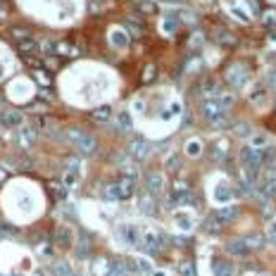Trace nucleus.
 Masks as SVG:
<instances>
[{"instance_id": "nucleus-1", "label": "nucleus", "mask_w": 276, "mask_h": 276, "mask_svg": "<svg viewBox=\"0 0 276 276\" xmlns=\"http://www.w3.org/2000/svg\"><path fill=\"white\" fill-rule=\"evenodd\" d=\"M133 193H136V181L122 176L114 184L105 186V193L103 195H105V200H129V198H133Z\"/></svg>"}, {"instance_id": "nucleus-2", "label": "nucleus", "mask_w": 276, "mask_h": 276, "mask_svg": "<svg viewBox=\"0 0 276 276\" xmlns=\"http://www.w3.org/2000/svg\"><path fill=\"white\" fill-rule=\"evenodd\" d=\"M67 138L79 152L84 155H91L95 150V138H93L88 131H81V129H67Z\"/></svg>"}, {"instance_id": "nucleus-3", "label": "nucleus", "mask_w": 276, "mask_h": 276, "mask_svg": "<svg viewBox=\"0 0 276 276\" xmlns=\"http://www.w3.org/2000/svg\"><path fill=\"white\" fill-rule=\"evenodd\" d=\"M127 155H129L133 162H143L148 155H150V143H148L146 138H133L127 148Z\"/></svg>"}, {"instance_id": "nucleus-4", "label": "nucleus", "mask_w": 276, "mask_h": 276, "mask_svg": "<svg viewBox=\"0 0 276 276\" xmlns=\"http://www.w3.org/2000/svg\"><path fill=\"white\" fill-rule=\"evenodd\" d=\"M36 138H38L36 127H29V124H21L17 129V133H15V143L19 148H31L36 143Z\"/></svg>"}, {"instance_id": "nucleus-5", "label": "nucleus", "mask_w": 276, "mask_h": 276, "mask_svg": "<svg viewBox=\"0 0 276 276\" xmlns=\"http://www.w3.org/2000/svg\"><path fill=\"white\" fill-rule=\"evenodd\" d=\"M240 165L245 169H257L262 165V150H255L250 146L240 148Z\"/></svg>"}, {"instance_id": "nucleus-6", "label": "nucleus", "mask_w": 276, "mask_h": 276, "mask_svg": "<svg viewBox=\"0 0 276 276\" xmlns=\"http://www.w3.org/2000/svg\"><path fill=\"white\" fill-rule=\"evenodd\" d=\"M138 248L143 250V253H157L160 248H162V236L160 234H155V231H146L141 240H138Z\"/></svg>"}, {"instance_id": "nucleus-7", "label": "nucleus", "mask_w": 276, "mask_h": 276, "mask_svg": "<svg viewBox=\"0 0 276 276\" xmlns=\"http://www.w3.org/2000/svg\"><path fill=\"white\" fill-rule=\"evenodd\" d=\"M0 124L7 129H19L24 124V114L19 110H2L0 112Z\"/></svg>"}, {"instance_id": "nucleus-8", "label": "nucleus", "mask_w": 276, "mask_h": 276, "mask_svg": "<svg viewBox=\"0 0 276 276\" xmlns=\"http://www.w3.org/2000/svg\"><path fill=\"white\" fill-rule=\"evenodd\" d=\"M55 245L57 248H62V250H67V248H72V243H74V234H72V229L69 226H57L55 229Z\"/></svg>"}, {"instance_id": "nucleus-9", "label": "nucleus", "mask_w": 276, "mask_h": 276, "mask_svg": "<svg viewBox=\"0 0 276 276\" xmlns=\"http://www.w3.org/2000/svg\"><path fill=\"white\" fill-rule=\"evenodd\" d=\"M143 181H146V188L150 195H157V193H162V188H165V181H162V174H160V171H148Z\"/></svg>"}, {"instance_id": "nucleus-10", "label": "nucleus", "mask_w": 276, "mask_h": 276, "mask_svg": "<svg viewBox=\"0 0 276 276\" xmlns=\"http://www.w3.org/2000/svg\"><path fill=\"white\" fill-rule=\"evenodd\" d=\"M245 79H248V72H245V67L243 64H234V67H229V72H226V81L231 84V86H243L245 84Z\"/></svg>"}, {"instance_id": "nucleus-11", "label": "nucleus", "mask_w": 276, "mask_h": 276, "mask_svg": "<svg viewBox=\"0 0 276 276\" xmlns=\"http://www.w3.org/2000/svg\"><path fill=\"white\" fill-rule=\"evenodd\" d=\"M219 93H221V84L217 79H205L203 84H200V95H203L205 100H214Z\"/></svg>"}, {"instance_id": "nucleus-12", "label": "nucleus", "mask_w": 276, "mask_h": 276, "mask_svg": "<svg viewBox=\"0 0 276 276\" xmlns=\"http://www.w3.org/2000/svg\"><path fill=\"white\" fill-rule=\"evenodd\" d=\"M119 236L124 243H129V245H138V240H141V231L133 226V224H124V226H119Z\"/></svg>"}, {"instance_id": "nucleus-13", "label": "nucleus", "mask_w": 276, "mask_h": 276, "mask_svg": "<svg viewBox=\"0 0 276 276\" xmlns=\"http://www.w3.org/2000/svg\"><path fill=\"white\" fill-rule=\"evenodd\" d=\"M226 253L229 255H236V257H245L250 250H248V245H245L243 238H231V240H226Z\"/></svg>"}, {"instance_id": "nucleus-14", "label": "nucleus", "mask_w": 276, "mask_h": 276, "mask_svg": "<svg viewBox=\"0 0 276 276\" xmlns=\"http://www.w3.org/2000/svg\"><path fill=\"white\" fill-rule=\"evenodd\" d=\"M91 119L95 122V124H107V122L112 119V107H110V105L95 107V110L91 112Z\"/></svg>"}, {"instance_id": "nucleus-15", "label": "nucleus", "mask_w": 276, "mask_h": 276, "mask_svg": "<svg viewBox=\"0 0 276 276\" xmlns=\"http://www.w3.org/2000/svg\"><path fill=\"white\" fill-rule=\"evenodd\" d=\"M48 191H50V195L55 198V200H64L67 198V186L62 184V181H48Z\"/></svg>"}, {"instance_id": "nucleus-16", "label": "nucleus", "mask_w": 276, "mask_h": 276, "mask_svg": "<svg viewBox=\"0 0 276 276\" xmlns=\"http://www.w3.org/2000/svg\"><path fill=\"white\" fill-rule=\"evenodd\" d=\"M212 272H214V276H234V267L226 259H214L212 262Z\"/></svg>"}, {"instance_id": "nucleus-17", "label": "nucleus", "mask_w": 276, "mask_h": 276, "mask_svg": "<svg viewBox=\"0 0 276 276\" xmlns=\"http://www.w3.org/2000/svg\"><path fill=\"white\" fill-rule=\"evenodd\" d=\"M138 207H141V212H146V214H152V212H155V195H150V193H143V195L138 198Z\"/></svg>"}, {"instance_id": "nucleus-18", "label": "nucleus", "mask_w": 276, "mask_h": 276, "mask_svg": "<svg viewBox=\"0 0 276 276\" xmlns=\"http://www.w3.org/2000/svg\"><path fill=\"white\" fill-rule=\"evenodd\" d=\"M38 48V43L34 41V38H24V41H17V50L21 53V55L31 57V53Z\"/></svg>"}, {"instance_id": "nucleus-19", "label": "nucleus", "mask_w": 276, "mask_h": 276, "mask_svg": "<svg viewBox=\"0 0 276 276\" xmlns=\"http://www.w3.org/2000/svg\"><path fill=\"white\" fill-rule=\"evenodd\" d=\"M236 217V207H224V210H217V214H214V219L219 221V224H226V221H231Z\"/></svg>"}, {"instance_id": "nucleus-20", "label": "nucleus", "mask_w": 276, "mask_h": 276, "mask_svg": "<svg viewBox=\"0 0 276 276\" xmlns=\"http://www.w3.org/2000/svg\"><path fill=\"white\" fill-rule=\"evenodd\" d=\"M34 79H36L41 86H50L53 84V76H50V72H45V69H34Z\"/></svg>"}, {"instance_id": "nucleus-21", "label": "nucleus", "mask_w": 276, "mask_h": 276, "mask_svg": "<svg viewBox=\"0 0 276 276\" xmlns=\"http://www.w3.org/2000/svg\"><path fill=\"white\" fill-rule=\"evenodd\" d=\"M245 245H248V250H257V248H262V243H264V238L259 236V234H250V236H245Z\"/></svg>"}, {"instance_id": "nucleus-22", "label": "nucleus", "mask_w": 276, "mask_h": 276, "mask_svg": "<svg viewBox=\"0 0 276 276\" xmlns=\"http://www.w3.org/2000/svg\"><path fill=\"white\" fill-rule=\"evenodd\" d=\"M88 250H91V240H88V236H81L79 245H76V255L79 257H88Z\"/></svg>"}, {"instance_id": "nucleus-23", "label": "nucleus", "mask_w": 276, "mask_h": 276, "mask_svg": "<svg viewBox=\"0 0 276 276\" xmlns=\"http://www.w3.org/2000/svg\"><path fill=\"white\" fill-rule=\"evenodd\" d=\"M179 167H181V160H179V155H171V157L167 160L165 169L169 171V174H176V171H179Z\"/></svg>"}, {"instance_id": "nucleus-24", "label": "nucleus", "mask_w": 276, "mask_h": 276, "mask_svg": "<svg viewBox=\"0 0 276 276\" xmlns=\"http://www.w3.org/2000/svg\"><path fill=\"white\" fill-rule=\"evenodd\" d=\"M10 34H12V38H17V41L31 38V34H29V29H26V26H12V29H10Z\"/></svg>"}, {"instance_id": "nucleus-25", "label": "nucleus", "mask_w": 276, "mask_h": 276, "mask_svg": "<svg viewBox=\"0 0 276 276\" xmlns=\"http://www.w3.org/2000/svg\"><path fill=\"white\" fill-rule=\"evenodd\" d=\"M93 269H95V274H98V276H107V274H110V264H107L105 259H98Z\"/></svg>"}, {"instance_id": "nucleus-26", "label": "nucleus", "mask_w": 276, "mask_h": 276, "mask_svg": "<svg viewBox=\"0 0 276 276\" xmlns=\"http://www.w3.org/2000/svg\"><path fill=\"white\" fill-rule=\"evenodd\" d=\"M117 122H119V129H124V131L131 129V117H129V112H122V114L117 117Z\"/></svg>"}, {"instance_id": "nucleus-27", "label": "nucleus", "mask_w": 276, "mask_h": 276, "mask_svg": "<svg viewBox=\"0 0 276 276\" xmlns=\"http://www.w3.org/2000/svg\"><path fill=\"white\" fill-rule=\"evenodd\" d=\"M76 181H79V171H67V169H64V179H62V184H64V186H74Z\"/></svg>"}, {"instance_id": "nucleus-28", "label": "nucleus", "mask_w": 276, "mask_h": 276, "mask_svg": "<svg viewBox=\"0 0 276 276\" xmlns=\"http://www.w3.org/2000/svg\"><path fill=\"white\" fill-rule=\"evenodd\" d=\"M53 272H55V276H72V272H69V267H67L64 262H57L55 267H53Z\"/></svg>"}, {"instance_id": "nucleus-29", "label": "nucleus", "mask_w": 276, "mask_h": 276, "mask_svg": "<svg viewBox=\"0 0 276 276\" xmlns=\"http://www.w3.org/2000/svg\"><path fill=\"white\" fill-rule=\"evenodd\" d=\"M179 272H181V276H195V267H193V262H184L179 267Z\"/></svg>"}, {"instance_id": "nucleus-30", "label": "nucleus", "mask_w": 276, "mask_h": 276, "mask_svg": "<svg viewBox=\"0 0 276 276\" xmlns=\"http://www.w3.org/2000/svg\"><path fill=\"white\" fill-rule=\"evenodd\" d=\"M264 146H267V138H264V136H253V141H250V148H255V150H262Z\"/></svg>"}, {"instance_id": "nucleus-31", "label": "nucleus", "mask_w": 276, "mask_h": 276, "mask_svg": "<svg viewBox=\"0 0 276 276\" xmlns=\"http://www.w3.org/2000/svg\"><path fill=\"white\" fill-rule=\"evenodd\" d=\"M200 150H203V146H200V143H195V141H191V143L186 146V152H188V155H193V157H195V155H200Z\"/></svg>"}, {"instance_id": "nucleus-32", "label": "nucleus", "mask_w": 276, "mask_h": 276, "mask_svg": "<svg viewBox=\"0 0 276 276\" xmlns=\"http://www.w3.org/2000/svg\"><path fill=\"white\" fill-rule=\"evenodd\" d=\"M79 157H67V162H64V167H67V171H79Z\"/></svg>"}, {"instance_id": "nucleus-33", "label": "nucleus", "mask_w": 276, "mask_h": 276, "mask_svg": "<svg viewBox=\"0 0 276 276\" xmlns=\"http://www.w3.org/2000/svg\"><path fill=\"white\" fill-rule=\"evenodd\" d=\"M112 41H114L117 45H127V36H124V34H119V31H117V34H112Z\"/></svg>"}, {"instance_id": "nucleus-34", "label": "nucleus", "mask_w": 276, "mask_h": 276, "mask_svg": "<svg viewBox=\"0 0 276 276\" xmlns=\"http://www.w3.org/2000/svg\"><path fill=\"white\" fill-rule=\"evenodd\" d=\"M269 240H272V243H276V219L269 224Z\"/></svg>"}, {"instance_id": "nucleus-35", "label": "nucleus", "mask_w": 276, "mask_h": 276, "mask_svg": "<svg viewBox=\"0 0 276 276\" xmlns=\"http://www.w3.org/2000/svg\"><path fill=\"white\" fill-rule=\"evenodd\" d=\"M138 10H143V12H155V5H150V2H138Z\"/></svg>"}, {"instance_id": "nucleus-36", "label": "nucleus", "mask_w": 276, "mask_h": 276, "mask_svg": "<svg viewBox=\"0 0 276 276\" xmlns=\"http://www.w3.org/2000/svg\"><path fill=\"white\" fill-rule=\"evenodd\" d=\"M234 131H238V133H243V136H248V133H250L248 124H238V127H234Z\"/></svg>"}, {"instance_id": "nucleus-37", "label": "nucleus", "mask_w": 276, "mask_h": 276, "mask_svg": "<svg viewBox=\"0 0 276 276\" xmlns=\"http://www.w3.org/2000/svg\"><path fill=\"white\" fill-rule=\"evenodd\" d=\"M5 179H7V171H5V169L0 167V181H5Z\"/></svg>"}, {"instance_id": "nucleus-38", "label": "nucleus", "mask_w": 276, "mask_h": 276, "mask_svg": "<svg viewBox=\"0 0 276 276\" xmlns=\"http://www.w3.org/2000/svg\"><path fill=\"white\" fill-rule=\"evenodd\" d=\"M272 86H274V88H276V72L272 74Z\"/></svg>"}, {"instance_id": "nucleus-39", "label": "nucleus", "mask_w": 276, "mask_h": 276, "mask_svg": "<svg viewBox=\"0 0 276 276\" xmlns=\"http://www.w3.org/2000/svg\"><path fill=\"white\" fill-rule=\"evenodd\" d=\"M262 276H267V274H262Z\"/></svg>"}, {"instance_id": "nucleus-40", "label": "nucleus", "mask_w": 276, "mask_h": 276, "mask_svg": "<svg viewBox=\"0 0 276 276\" xmlns=\"http://www.w3.org/2000/svg\"><path fill=\"white\" fill-rule=\"evenodd\" d=\"M0 143H2V141H0Z\"/></svg>"}]
</instances>
